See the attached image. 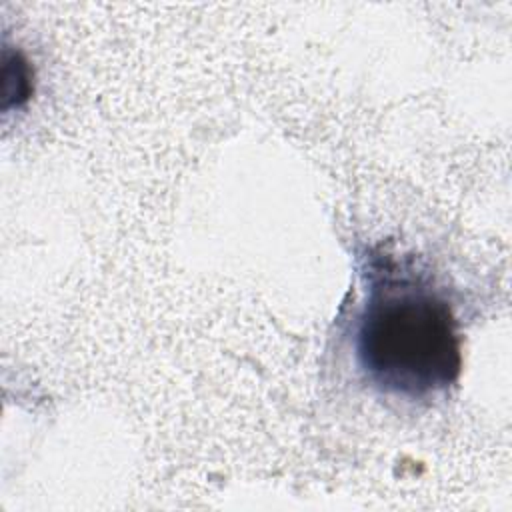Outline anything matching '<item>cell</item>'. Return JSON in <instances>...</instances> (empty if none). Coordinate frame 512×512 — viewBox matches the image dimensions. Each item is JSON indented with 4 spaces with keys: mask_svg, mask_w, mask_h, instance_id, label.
Here are the masks:
<instances>
[{
    "mask_svg": "<svg viewBox=\"0 0 512 512\" xmlns=\"http://www.w3.org/2000/svg\"><path fill=\"white\" fill-rule=\"evenodd\" d=\"M364 300L354 320V354L384 394L430 400L456 384L462 350L450 302L390 254L366 256Z\"/></svg>",
    "mask_w": 512,
    "mask_h": 512,
    "instance_id": "6da1fadb",
    "label": "cell"
}]
</instances>
